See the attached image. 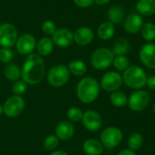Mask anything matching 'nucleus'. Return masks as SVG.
<instances>
[{
  "instance_id": "nucleus-1",
  "label": "nucleus",
  "mask_w": 155,
  "mask_h": 155,
  "mask_svg": "<svg viewBox=\"0 0 155 155\" xmlns=\"http://www.w3.org/2000/svg\"><path fill=\"white\" fill-rule=\"evenodd\" d=\"M45 76V64L43 57L38 54L27 55L21 70L22 80L29 85L40 84Z\"/></svg>"
},
{
  "instance_id": "nucleus-2",
  "label": "nucleus",
  "mask_w": 155,
  "mask_h": 155,
  "mask_svg": "<svg viewBox=\"0 0 155 155\" xmlns=\"http://www.w3.org/2000/svg\"><path fill=\"white\" fill-rule=\"evenodd\" d=\"M100 84L91 76L82 78L76 85V95L83 104L94 103L100 94Z\"/></svg>"
},
{
  "instance_id": "nucleus-3",
  "label": "nucleus",
  "mask_w": 155,
  "mask_h": 155,
  "mask_svg": "<svg viewBox=\"0 0 155 155\" xmlns=\"http://www.w3.org/2000/svg\"><path fill=\"white\" fill-rule=\"evenodd\" d=\"M124 84L134 90H140L146 85L147 74L138 65H130L122 75Z\"/></svg>"
},
{
  "instance_id": "nucleus-4",
  "label": "nucleus",
  "mask_w": 155,
  "mask_h": 155,
  "mask_svg": "<svg viewBox=\"0 0 155 155\" xmlns=\"http://www.w3.org/2000/svg\"><path fill=\"white\" fill-rule=\"evenodd\" d=\"M114 58V55L111 49L107 47H99L93 52L90 63L95 70L103 71L113 64Z\"/></svg>"
},
{
  "instance_id": "nucleus-5",
  "label": "nucleus",
  "mask_w": 155,
  "mask_h": 155,
  "mask_svg": "<svg viewBox=\"0 0 155 155\" xmlns=\"http://www.w3.org/2000/svg\"><path fill=\"white\" fill-rule=\"evenodd\" d=\"M70 72L67 66L63 64L54 65L46 74L48 84L53 87H62L65 85L70 79Z\"/></svg>"
},
{
  "instance_id": "nucleus-6",
  "label": "nucleus",
  "mask_w": 155,
  "mask_h": 155,
  "mask_svg": "<svg viewBox=\"0 0 155 155\" xmlns=\"http://www.w3.org/2000/svg\"><path fill=\"white\" fill-rule=\"evenodd\" d=\"M124 139V134L121 129L115 126L105 128L100 136V142L103 146L108 150H112L119 146Z\"/></svg>"
},
{
  "instance_id": "nucleus-7",
  "label": "nucleus",
  "mask_w": 155,
  "mask_h": 155,
  "mask_svg": "<svg viewBox=\"0 0 155 155\" xmlns=\"http://www.w3.org/2000/svg\"><path fill=\"white\" fill-rule=\"evenodd\" d=\"M25 107V99L20 95L14 94L5 101L3 104V113L9 118H15L23 113Z\"/></svg>"
},
{
  "instance_id": "nucleus-8",
  "label": "nucleus",
  "mask_w": 155,
  "mask_h": 155,
  "mask_svg": "<svg viewBox=\"0 0 155 155\" xmlns=\"http://www.w3.org/2000/svg\"><path fill=\"white\" fill-rule=\"evenodd\" d=\"M100 87L108 93L118 91L124 84L122 75L116 71H110L105 73L100 81Z\"/></svg>"
},
{
  "instance_id": "nucleus-9",
  "label": "nucleus",
  "mask_w": 155,
  "mask_h": 155,
  "mask_svg": "<svg viewBox=\"0 0 155 155\" xmlns=\"http://www.w3.org/2000/svg\"><path fill=\"white\" fill-rule=\"evenodd\" d=\"M150 104L149 93L144 90H135L128 97L127 105L134 112H141L144 110Z\"/></svg>"
},
{
  "instance_id": "nucleus-10",
  "label": "nucleus",
  "mask_w": 155,
  "mask_h": 155,
  "mask_svg": "<svg viewBox=\"0 0 155 155\" xmlns=\"http://www.w3.org/2000/svg\"><path fill=\"white\" fill-rule=\"evenodd\" d=\"M17 38L18 33L14 25L5 23L0 25V46L10 48L15 45Z\"/></svg>"
},
{
  "instance_id": "nucleus-11",
  "label": "nucleus",
  "mask_w": 155,
  "mask_h": 155,
  "mask_svg": "<svg viewBox=\"0 0 155 155\" xmlns=\"http://www.w3.org/2000/svg\"><path fill=\"white\" fill-rule=\"evenodd\" d=\"M36 47V40L31 34L25 33L17 38L15 43V48L17 52L22 55H29L33 54Z\"/></svg>"
},
{
  "instance_id": "nucleus-12",
  "label": "nucleus",
  "mask_w": 155,
  "mask_h": 155,
  "mask_svg": "<svg viewBox=\"0 0 155 155\" xmlns=\"http://www.w3.org/2000/svg\"><path fill=\"white\" fill-rule=\"evenodd\" d=\"M82 123L86 130L96 132L102 127L103 119L101 114L95 110H87L84 113Z\"/></svg>"
},
{
  "instance_id": "nucleus-13",
  "label": "nucleus",
  "mask_w": 155,
  "mask_h": 155,
  "mask_svg": "<svg viewBox=\"0 0 155 155\" xmlns=\"http://www.w3.org/2000/svg\"><path fill=\"white\" fill-rule=\"evenodd\" d=\"M139 59L145 67L155 69V43L148 42L140 48Z\"/></svg>"
},
{
  "instance_id": "nucleus-14",
  "label": "nucleus",
  "mask_w": 155,
  "mask_h": 155,
  "mask_svg": "<svg viewBox=\"0 0 155 155\" xmlns=\"http://www.w3.org/2000/svg\"><path fill=\"white\" fill-rule=\"evenodd\" d=\"M143 24H144L143 17L140 15L138 13H134V12L127 15L123 22L124 31L130 35L138 34L141 31Z\"/></svg>"
},
{
  "instance_id": "nucleus-15",
  "label": "nucleus",
  "mask_w": 155,
  "mask_h": 155,
  "mask_svg": "<svg viewBox=\"0 0 155 155\" xmlns=\"http://www.w3.org/2000/svg\"><path fill=\"white\" fill-rule=\"evenodd\" d=\"M52 40L54 44L59 47H68L74 42V34L70 29L66 27H61L56 29V31L52 35Z\"/></svg>"
},
{
  "instance_id": "nucleus-16",
  "label": "nucleus",
  "mask_w": 155,
  "mask_h": 155,
  "mask_svg": "<svg viewBox=\"0 0 155 155\" xmlns=\"http://www.w3.org/2000/svg\"><path fill=\"white\" fill-rule=\"evenodd\" d=\"M94 38V33L89 26H81L74 33V42L80 46L90 45Z\"/></svg>"
},
{
  "instance_id": "nucleus-17",
  "label": "nucleus",
  "mask_w": 155,
  "mask_h": 155,
  "mask_svg": "<svg viewBox=\"0 0 155 155\" xmlns=\"http://www.w3.org/2000/svg\"><path fill=\"white\" fill-rule=\"evenodd\" d=\"M74 126L70 121H61L55 126V135L60 141H68L74 134Z\"/></svg>"
},
{
  "instance_id": "nucleus-18",
  "label": "nucleus",
  "mask_w": 155,
  "mask_h": 155,
  "mask_svg": "<svg viewBox=\"0 0 155 155\" xmlns=\"http://www.w3.org/2000/svg\"><path fill=\"white\" fill-rule=\"evenodd\" d=\"M104 147L102 143L96 139H87L83 143V150L86 155H101L104 153Z\"/></svg>"
},
{
  "instance_id": "nucleus-19",
  "label": "nucleus",
  "mask_w": 155,
  "mask_h": 155,
  "mask_svg": "<svg viewBox=\"0 0 155 155\" xmlns=\"http://www.w3.org/2000/svg\"><path fill=\"white\" fill-rule=\"evenodd\" d=\"M136 13L143 16L155 15V0H138L135 5Z\"/></svg>"
},
{
  "instance_id": "nucleus-20",
  "label": "nucleus",
  "mask_w": 155,
  "mask_h": 155,
  "mask_svg": "<svg viewBox=\"0 0 155 155\" xmlns=\"http://www.w3.org/2000/svg\"><path fill=\"white\" fill-rule=\"evenodd\" d=\"M107 18H108V21H110L111 23H113L114 25L123 23L124 20V18H125L124 9L123 8V6L118 5H112L108 9Z\"/></svg>"
},
{
  "instance_id": "nucleus-21",
  "label": "nucleus",
  "mask_w": 155,
  "mask_h": 155,
  "mask_svg": "<svg viewBox=\"0 0 155 155\" xmlns=\"http://www.w3.org/2000/svg\"><path fill=\"white\" fill-rule=\"evenodd\" d=\"M115 33V27L110 21L103 22L97 28V35L103 41H107L113 38Z\"/></svg>"
},
{
  "instance_id": "nucleus-22",
  "label": "nucleus",
  "mask_w": 155,
  "mask_h": 155,
  "mask_svg": "<svg viewBox=\"0 0 155 155\" xmlns=\"http://www.w3.org/2000/svg\"><path fill=\"white\" fill-rule=\"evenodd\" d=\"M54 44L50 37H43L36 44V50L39 55L47 56L54 51Z\"/></svg>"
},
{
  "instance_id": "nucleus-23",
  "label": "nucleus",
  "mask_w": 155,
  "mask_h": 155,
  "mask_svg": "<svg viewBox=\"0 0 155 155\" xmlns=\"http://www.w3.org/2000/svg\"><path fill=\"white\" fill-rule=\"evenodd\" d=\"M131 50V44L130 41L124 37L118 38L112 48V52L114 55H126Z\"/></svg>"
},
{
  "instance_id": "nucleus-24",
  "label": "nucleus",
  "mask_w": 155,
  "mask_h": 155,
  "mask_svg": "<svg viewBox=\"0 0 155 155\" xmlns=\"http://www.w3.org/2000/svg\"><path fill=\"white\" fill-rule=\"evenodd\" d=\"M67 67L70 74H74V76H83L87 72V66L82 60H73L69 63Z\"/></svg>"
},
{
  "instance_id": "nucleus-25",
  "label": "nucleus",
  "mask_w": 155,
  "mask_h": 155,
  "mask_svg": "<svg viewBox=\"0 0 155 155\" xmlns=\"http://www.w3.org/2000/svg\"><path fill=\"white\" fill-rule=\"evenodd\" d=\"M110 102L114 106L118 107V108H123V107H125L127 105L128 97L124 92L118 90V91L111 93Z\"/></svg>"
},
{
  "instance_id": "nucleus-26",
  "label": "nucleus",
  "mask_w": 155,
  "mask_h": 155,
  "mask_svg": "<svg viewBox=\"0 0 155 155\" xmlns=\"http://www.w3.org/2000/svg\"><path fill=\"white\" fill-rule=\"evenodd\" d=\"M4 74L7 80L11 82H15L21 77V69L15 64H8L4 69Z\"/></svg>"
},
{
  "instance_id": "nucleus-27",
  "label": "nucleus",
  "mask_w": 155,
  "mask_h": 155,
  "mask_svg": "<svg viewBox=\"0 0 155 155\" xmlns=\"http://www.w3.org/2000/svg\"><path fill=\"white\" fill-rule=\"evenodd\" d=\"M142 37L148 43L155 40V24L153 22H146L143 25L140 31Z\"/></svg>"
},
{
  "instance_id": "nucleus-28",
  "label": "nucleus",
  "mask_w": 155,
  "mask_h": 155,
  "mask_svg": "<svg viewBox=\"0 0 155 155\" xmlns=\"http://www.w3.org/2000/svg\"><path fill=\"white\" fill-rule=\"evenodd\" d=\"M143 143H144L143 136L139 133L132 134L129 136L128 141H127L128 147L132 151H137L140 148H142V146L143 145Z\"/></svg>"
},
{
  "instance_id": "nucleus-29",
  "label": "nucleus",
  "mask_w": 155,
  "mask_h": 155,
  "mask_svg": "<svg viewBox=\"0 0 155 155\" xmlns=\"http://www.w3.org/2000/svg\"><path fill=\"white\" fill-rule=\"evenodd\" d=\"M113 65L117 71L124 72L130 66V61L126 55H115L113 61Z\"/></svg>"
},
{
  "instance_id": "nucleus-30",
  "label": "nucleus",
  "mask_w": 155,
  "mask_h": 155,
  "mask_svg": "<svg viewBox=\"0 0 155 155\" xmlns=\"http://www.w3.org/2000/svg\"><path fill=\"white\" fill-rule=\"evenodd\" d=\"M83 115H84V112L82 111V109L76 106H73L69 108L66 112L67 118L69 119L70 122H73V123H77V122L82 121Z\"/></svg>"
},
{
  "instance_id": "nucleus-31",
  "label": "nucleus",
  "mask_w": 155,
  "mask_h": 155,
  "mask_svg": "<svg viewBox=\"0 0 155 155\" xmlns=\"http://www.w3.org/2000/svg\"><path fill=\"white\" fill-rule=\"evenodd\" d=\"M59 141L60 140L56 137V135H48L44 140V143H43L44 148L47 151L54 152L58 147Z\"/></svg>"
},
{
  "instance_id": "nucleus-32",
  "label": "nucleus",
  "mask_w": 155,
  "mask_h": 155,
  "mask_svg": "<svg viewBox=\"0 0 155 155\" xmlns=\"http://www.w3.org/2000/svg\"><path fill=\"white\" fill-rule=\"evenodd\" d=\"M27 90V84L25 83L23 80H17L14 82L12 85V92L15 95L22 96Z\"/></svg>"
},
{
  "instance_id": "nucleus-33",
  "label": "nucleus",
  "mask_w": 155,
  "mask_h": 155,
  "mask_svg": "<svg viewBox=\"0 0 155 155\" xmlns=\"http://www.w3.org/2000/svg\"><path fill=\"white\" fill-rule=\"evenodd\" d=\"M41 28H42L43 33H44L45 35H53L54 33V32L56 31V29H57L55 24H54L53 21H51V20H46V21H45V22L42 24Z\"/></svg>"
},
{
  "instance_id": "nucleus-34",
  "label": "nucleus",
  "mask_w": 155,
  "mask_h": 155,
  "mask_svg": "<svg viewBox=\"0 0 155 155\" xmlns=\"http://www.w3.org/2000/svg\"><path fill=\"white\" fill-rule=\"evenodd\" d=\"M14 57V54L10 48H4L0 49V62L4 64H8L12 61Z\"/></svg>"
},
{
  "instance_id": "nucleus-35",
  "label": "nucleus",
  "mask_w": 155,
  "mask_h": 155,
  "mask_svg": "<svg viewBox=\"0 0 155 155\" xmlns=\"http://www.w3.org/2000/svg\"><path fill=\"white\" fill-rule=\"evenodd\" d=\"M73 1L76 6L81 8H87L94 3V0H73Z\"/></svg>"
},
{
  "instance_id": "nucleus-36",
  "label": "nucleus",
  "mask_w": 155,
  "mask_h": 155,
  "mask_svg": "<svg viewBox=\"0 0 155 155\" xmlns=\"http://www.w3.org/2000/svg\"><path fill=\"white\" fill-rule=\"evenodd\" d=\"M146 85L153 91H155V74L151 75L147 78V83Z\"/></svg>"
},
{
  "instance_id": "nucleus-37",
  "label": "nucleus",
  "mask_w": 155,
  "mask_h": 155,
  "mask_svg": "<svg viewBox=\"0 0 155 155\" xmlns=\"http://www.w3.org/2000/svg\"><path fill=\"white\" fill-rule=\"evenodd\" d=\"M117 155H136V153H134V151H132L130 149H124Z\"/></svg>"
},
{
  "instance_id": "nucleus-38",
  "label": "nucleus",
  "mask_w": 155,
  "mask_h": 155,
  "mask_svg": "<svg viewBox=\"0 0 155 155\" xmlns=\"http://www.w3.org/2000/svg\"><path fill=\"white\" fill-rule=\"evenodd\" d=\"M111 0H94V2L95 4H97L98 5H104L106 4H108Z\"/></svg>"
},
{
  "instance_id": "nucleus-39",
  "label": "nucleus",
  "mask_w": 155,
  "mask_h": 155,
  "mask_svg": "<svg viewBox=\"0 0 155 155\" xmlns=\"http://www.w3.org/2000/svg\"><path fill=\"white\" fill-rule=\"evenodd\" d=\"M50 155H69L66 152H64V151H61V150H58V151H54V152H52L51 153V154Z\"/></svg>"
},
{
  "instance_id": "nucleus-40",
  "label": "nucleus",
  "mask_w": 155,
  "mask_h": 155,
  "mask_svg": "<svg viewBox=\"0 0 155 155\" xmlns=\"http://www.w3.org/2000/svg\"><path fill=\"white\" fill-rule=\"evenodd\" d=\"M3 114H4V113H3V105L0 104V115Z\"/></svg>"
},
{
  "instance_id": "nucleus-41",
  "label": "nucleus",
  "mask_w": 155,
  "mask_h": 155,
  "mask_svg": "<svg viewBox=\"0 0 155 155\" xmlns=\"http://www.w3.org/2000/svg\"><path fill=\"white\" fill-rule=\"evenodd\" d=\"M153 113L155 114V104H153Z\"/></svg>"
}]
</instances>
